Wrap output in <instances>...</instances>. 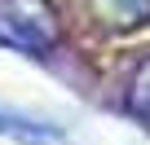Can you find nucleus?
Listing matches in <instances>:
<instances>
[{"mask_svg": "<svg viewBox=\"0 0 150 145\" xmlns=\"http://www.w3.org/2000/svg\"><path fill=\"white\" fill-rule=\"evenodd\" d=\"M0 44L22 57H49L62 44V13L53 0H0Z\"/></svg>", "mask_w": 150, "mask_h": 145, "instance_id": "obj_1", "label": "nucleus"}, {"mask_svg": "<svg viewBox=\"0 0 150 145\" xmlns=\"http://www.w3.org/2000/svg\"><path fill=\"white\" fill-rule=\"evenodd\" d=\"M102 27L110 31H137L150 22V0H88Z\"/></svg>", "mask_w": 150, "mask_h": 145, "instance_id": "obj_2", "label": "nucleus"}, {"mask_svg": "<svg viewBox=\"0 0 150 145\" xmlns=\"http://www.w3.org/2000/svg\"><path fill=\"white\" fill-rule=\"evenodd\" d=\"M0 136H13V141H57L62 132L31 119V114H18V110H0Z\"/></svg>", "mask_w": 150, "mask_h": 145, "instance_id": "obj_3", "label": "nucleus"}, {"mask_svg": "<svg viewBox=\"0 0 150 145\" xmlns=\"http://www.w3.org/2000/svg\"><path fill=\"white\" fill-rule=\"evenodd\" d=\"M128 114H132L137 123L150 127V57L137 62L132 79H128Z\"/></svg>", "mask_w": 150, "mask_h": 145, "instance_id": "obj_4", "label": "nucleus"}]
</instances>
